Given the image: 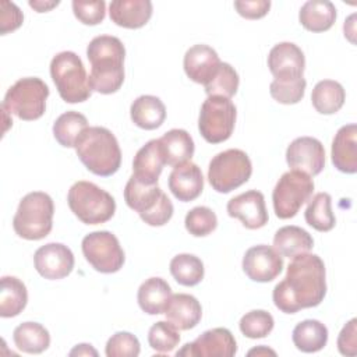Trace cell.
Here are the masks:
<instances>
[{
    "instance_id": "26",
    "label": "cell",
    "mask_w": 357,
    "mask_h": 357,
    "mask_svg": "<svg viewBox=\"0 0 357 357\" xmlns=\"http://www.w3.org/2000/svg\"><path fill=\"white\" fill-rule=\"evenodd\" d=\"M158 141L165 158V163L173 167L191 160L195 151L191 135L181 128L169 130Z\"/></svg>"
},
{
    "instance_id": "1",
    "label": "cell",
    "mask_w": 357,
    "mask_h": 357,
    "mask_svg": "<svg viewBox=\"0 0 357 357\" xmlns=\"http://www.w3.org/2000/svg\"><path fill=\"white\" fill-rule=\"evenodd\" d=\"M326 294L325 264L317 254H300L291 258L286 276L272 293L273 303L284 314L319 305Z\"/></svg>"
},
{
    "instance_id": "14",
    "label": "cell",
    "mask_w": 357,
    "mask_h": 357,
    "mask_svg": "<svg viewBox=\"0 0 357 357\" xmlns=\"http://www.w3.org/2000/svg\"><path fill=\"white\" fill-rule=\"evenodd\" d=\"M286 162L291 170H298L310 177L318 176L325 167V148L314 137H298L286 149Z\"/></svg>"
},
{
    "instance_id": "34",
    "label": "cell",
    "mask_w": 357,
    "mask_h": 357,
    "mask_svg": "<svg viewBox=\"0 0 357 357\" xmlns=\"http://www.w3.org/2000/svg\"><path fill=\"white\" fill-rule=\"evenodd\" d=\"M85 128H88L86 117L75 110H68L56 119L53 124V135L61 146L74 148Z\"/></svg>"
},
{
    "instance_id": "18",
    "label": "cell",
    "mask_w": 357,
    "mask_h": 357,
    "mask_svg": "<svg viewBox=\"0 0 357 357\" xmlns=\"http://www.w3.org/2000/svg\"><path fill=\"white\" fill-rule=\"evenodd\" d=\"M227 213L230 218L240 219L243 226L250 230L264 227L269 219L265 197L257 190H248L231 198L227 202Z\"/></svg>"
},
{
    "instance_id": "44",
    "label": "cell",
    "mask_w": 357,
    "mask_h": 357,
    "mask_svg": "<svg viewBox=\"0 0 357 357\" xmlns=\"http://www.w3.org/2000/svg\"><path fill=\"white\" fill-rule=\"evenodd\" d=\"M24 14L20 7L7 0L0 1V35H6L22 25Z\"/></svg>"
},
{
    "instance_id": "17",
    "label": "cell",
    "mask_w": 357,
    "mask_h": 357,
    "mask_svg": "<svg viewBox=\"0 0 357 357\" xmlns=\"http://www.w3.org/2000/svg\"><path fill=\"white\" fill-rule=\"evenodd\" d=\"M268 67L276 81H296L304 78L305 57L296 43L280 42L271 49Z\"/></svg>"
},
{
    "instance_id": "49",
    "label": "cell",
    "mask_w": 357,
    "mask_h": 357,
    "mask_svg": "<svg viewBox=\"0 0 357 357\" xmlns=\"http://www.w3.org/2000/svg\"><path fill=\"white\" fill-rule=\"evenodd\" d=\"M354 18H356V14H351L347 21H344V25H343V31H344V36L349 38V40L351 43H354V39H353V35H354Z\"/></svg>"
},
{
    "instance_id": "16",
    "label": "cell",
    "mask_w": 357,
    "mask_h": 357,
    "mask_svg": "<svg viewBox=\"0 0 357 357\" xmlns=\"http://www.w3.org/2000/svg\"><path fill=\"white\" fill-rule=\"evenodd\" d=\"M282 269L283 257L266 244L248 248L243 257V271L254 282H272L280 275Z\"/></svg>"
},
{
    "instance_id": "27",
    "label": "cell",
    "mask_w": 357,
    "mask_h": 357,
    "mask_svg": "<svg viewBox=\"0 0 357 357\" xmlns=\"http://www.w3.org/2000/svg\"><path fill=\"white\" fill-rule=\"evenodd\" d=\"M130 116L137 127L156 130L166 119V107L158 96L141 95L131 103Z\"/></svg>"
},
{
    "instance_id": "32",
    "label": "cell",
    "mask_w": 357,
    "mask_h": 357,
    "mask_svg": "<svg viewBox=\"0 0 357 357\" xmlns=\"http://www.w3.org/2000/svg\"><path fill=\"white\" fill-rule=\"evenodd\" d=\"M13 340L18 350L28 354H39L50 346V333L38 322H22L14 329Z\"/></svg>"
},
{
    "instance_id": "4",
    "label": "cell",
    "mask_w": 357,
    "mask_h": 357,
    "mask_svg": "<svg viewBox=\"0 0 357 357\" xmlns=\"http://www.w3.org/2000/svg\"><path fill=\"white\" fill-rule=\"evenodd\" d=\"M54 204L49 194L33 191L22 197L13 218V229L25 240H42L53 227Z\"/></svg>"
},
{
    "instance_id": "33",
    "label": "cell",
    "mask_w": 357,
    "mask_h": 357,
    "mask_svg": "<svg viewBox=\"0 0 357 357\" xmlns=\"http://www.w3.org/2000/svg\"><path fill=\"white\" fill-rule=\"evenodd\" d=\"M346 92L342 84L333 79L319 81L311 93L314 109L321 114H333L339 112L344 103Z\"/></svg>"
},
{
    "instance_id": "29",
    "label": "cell",
    "mask_w": 357,
    "mask_h": 357,
    "mask_svg": "<svg viewBox=\"0 0 357 357\" xmlns=\"http://www.w3.org/2000/svg\"><path fill=\"white\" fill-rule=\"evenodd\" d=\"M314 247L312 236L298 226H283L273 237V248L286 258L310 252Z\"/></svg>"
},
{
    "instance_id": "10",
    "label": "cell",
    "mask_w": 357,
    "mask_h": 357,
    "mask_svg": "<svg viewBox=\"0 0 357 357\" xmlns=\"http://www.w3.org/2000/svg\"><path fill=\"white\" fill-rule=\"evenodd\" d=\"M237 109L223 96H208L199 110L198 130L209 144H220L229 139L236 126Z\"/></svg>"
},
{
    "instance_id": "31",
    "label": "cell",
    "mask_w": 357,
    "mask_h": 357,
    "mask_svg": "<svg viewBox=\"0 0 357 357\" xmlns=\"http://www.w3.org/2000/svg\"><path fill=\"white\" fill-rule=\"evenodd\" d=\"M28 303L25 284L15 276H3L0 282V317L13 318L20 315Z\"/></svg>"
},
{
    "instance_id": "11",
    "label": "cell",
    "mask_w": 357,
    "mask_h": 357,
    "mask_svg": "<svg viewBox=\"0 0 357 357\" xmlns=\"http://www.w3.org/2000/svg\"><path fill=\"white\" fill-rule=\"evenodd\" d=\"M314 192L312 178L298 170H289L282 174L272 192L275 215L279 219H290L300 208L311 199Z\"/></svg>"
},
{
    "instance_id": "37",
    "label": "cell",
    "mask_w": 357,
    "mask_h": 357,
    "mask_svg": "<svg viewBox=\"0 0 357 357\" xmlns=\"http://www.w3.org/2000/svg\"><path fill=\"white\" fill-rule=\"evenodd\" d=\"M238 84L240 78L234 67L229 63H220L213 78L205 85V92L208 96H223L230 99L236 95Z\"/></svg>"
},
{
    "instance_id": "39",
    "label": "cell",
    "mask_w": 357,
    "mask_h": 357,
    "mask_svg": "<svg viewBox=\"0 0 357 357\" xmlns=\"http://www.w3.org/2000/svg\"><path fill=\"white\" fill-rule=\"evenodd\" d=\"M238 326L245 337L261 339L272 332L275 321L271 312L265 310H252L241 317Z\"/></svg>"
},
{
    "instance_id": "12",
    "label": "cell",
    "mask_w": 357,
    "mask_h": 357,
    "mask_svg": "<svg viewBox=\"0 0 357 357\" xmlns=\"http://www.w3.org/2000/svg\"><path fill=\"white\" fill-rule=\"evenodd\" d=\"M82 254L89 265L100 273L119 272L126 261L119 238L107 230L92 231L82 238Z\"/></svg>"
},
{
    "instance_id": "6",
    "label": "cell",
    "mask_w": 357,
    "mask_h": 357,
    "mask_svg": "<svg viewBox=\"0 0 357 357\" xmlns=\"http://www.w3.org/2000/svg\"><path fill=\"white\" fill-rule=\"evenodd\" d=\"M71 212L85 225H100L110 220L116 212L114 198L91 181L74 183L67 194Z\"/></svg>"
},
{
    "instance_id": "3",
    "label": "cell",
    "mask_w": 357,
    "mask_h": 357,
    "mask_svg": "<svg viewBox=\"0 0 357 357\" xmlns=\"http://www.w3.org/2000/svg\"><path fill=\"white\" fill-rule=\"evenodd\" d=\"M74 148L82 165L96 176L109 177L120 169V145L114 134L106 127L85 128Z\"/></svg>"
},
{
    "instance_id": "24",
    "label": "cell",
    "mask_w": 357,
    "mask_h": 357,
    "mask_svg": "<svg viewBox=\"0 0 357 357\" xmlns=\"http://www.w3.org/2000/svg\"><path fill=\"white\" fill-rule=\"evenodd\" d=\"M163 314L178 331H188L195 328L201 321L202 307L194 296L178 293L172 294Z\"/></svg>"
},
{
    "instance_id": "21",
    "label": "cell",
    "mask_w": 357,
    "mask_h": 357,
    "mask_svg": "<svg viewBox=\"0 0 357 357\" xmlns=\"http://www.w3.org/2000/svg\"><path fill=\"white\" fill-rule=\"evenodd\" d=\"M333 166L346 174L357 172V126L346 124L337 130L331 149Z\"/></svg>"
},
{
    "instance_id": "50",
    "label": "cell",
    "mask_w": 357,
    "mask_h": 357,
    "mask_svg": "<svg viewBox=\"0 0 357 357\" xmlns=\"http://www.w3.org/2000/svg\"><path fill=\"white\" fill-rule=\"evenodd\" d=\"M247 354H248V356H268V354L276 356V351L272 350V349H269V347H266V346H258V347H255V349H251Z\"/></svg>"
},
{
    "instance_id": "7",
    "label": "cell",
    "mask_w": 357,
    "mask_h": 357,
    "mask_svg": "<svg viewBox=\"0 0 357 357\" xmlns=\"http://www.w3.org/2000/svg\"><path fill=\"white\" fill-rule=\"evenodd\" d=\"M124 201L149 226L166 225L174 212L169 197L158 184L148 185L131 176L124 188Z\"/></svg>"
},
{
    "instance_id": "40",
    "label": "cell",
    "mask_w": 357,
    "mask_h": 357,
    "mask_svg": "<svg viewBox=\"0 0 357 357\" xmlns=\"http://www.w3.org/2000/svg\"><path fill=\"white\" fill-rule=\"evenodd\" d=\"M184 225L187 231L194 237H205L218 226L216 213L208 206H195L187 212Z\"/></svg>"
},
{
    "instance_id": "22",
    "label": "cell",
    "mask_w": 357,
    "mask_h": 357,
    "mask_svg": "<svg viewBox=\"0 0 357 357\" xmlns=\"http://www.w3.org/2000/svg\"><path fill=\"white\" fill-rule=\"evenodd\" d=\"M165 165L159 141L151 139L135 153L132 160V176L144 184L155 185L158 184Z\"/></svg>"
},
{
    "instance_id": "15",
    "label": "cell",
    "mask_w": 357,
    "mask_h": 357,
    "mask_svg": "<svg viewBox=\"0 0 357 357\" xmlns=\"http://www.w3.org/2000/svg\"><path fill=\"white\" fill-rule=\"evenodd\" d=\"M74 254L61 243H47L33 254L36 272L49 280H59L68 276L74 269Z\"/></svg>"
},
{
    "instance_id": "28",
    "label": "cell",
    "mask_w": 357,
    "mask_h": 357,
    "mask_svg": "<svg viewBox=\"0 0 357 357\" xmlns=\"http://www.w3.org/2000/svg\"><path fill=\"white\" fill-rule=\"evenodd\" d=\"M298 21L310 32H325L336 21V7L329 0H308L300 8Z\"/></svg>"
},
{
    "instance_id": "9",
    "label": "cell",
    "mask_w": 357,
    "mask_h": 357,
    "mask_svg": "<svg viewBox=\"0 0 357 357\" xmlns=\"http://www.w3.org/2000/svg\"><path fill=\"white\" fill-rule=\"evenodd\" d=\"M252 165L241 149H227L212 158L208 167V181L220 194H227L250 180Z\"/></svg>"
},
{
    "instance_id": "38",
    "label": "cell",
    "mask_w": 357,
    "mask_h": 357,
    "mask_svg": "<svg viewBox=\"0 0 357 357\" xmlns=\"http://www.w3.org/2000/svg\"><path fill=\"white\" fill-rule=\"evenodd\" d=\"M148 343L156 353H170L180 343L178 329L169 321H158L148 332Z\"/></svg>"
},
{
    "instance_id": "46",
    "label": "cell",
    "mask_w": 357,
    "mask_h": 357,
    "mask_svg": "<svg viewBox=\"0 0 357 357\" xmlns=\"http://www.w3.org/2000/svg\"><path fill=\"white\" fill-rule=\"evenodd\" d=\"M236 11L247 20H259L269 13V0H237L234 1Z\"/></svg>"
},
{
    "instance_id": "30",
    "label": "cell",
    "mask_w": 357,
    "mask_h": 357,
    "mask_svg": "<svg viewBox=\"0 0 357 357\" xmlns=\"http://www.w3.org/2000/svg\"><path fill=\"white\" fill-rule=\"evenodd\" d=\"M291 339L300 351L317 353L328 343V328L318 319H304L294 326Z\"/></svg>"
},
{
    "instance_id": "20",
    "label": "cell",
    "mask_w": 357,
    "mask_h": 357,
    "mask_svg": "<svg viewBox=\"0 0 357 357\" xmlns=\"http://www.w3.org/2000/svg\"><path fill=\"white\" fill-rule=\"evenodd\" d=\"M169 190L181 202L197 199L204 190V176L198 165L187 160L173 167L169 174Z\"/></svg>"
},
{
    "instance_id": "2",
    "label": "cell",
    "mask_w": 357,
    "mask_h": 357,
    "mask_svg": "<svg viewBox=\"0 0 357 357\" xmlns=\"http://www.w3.org/2000/svg\"><path fill=\"white\" fill-rule=\"evenodd\" d=\"M86 57L91 63V89L103 95L117 92L124 82L123 42L112 35L96 36L86 47Z\"/></svg>"
},
{
    "instance_id": "35",
    "label": "cell",
    "mask_w": 357,
    "mask_h": 357,
    "mask_svg": "<svg viewBox=\"0 0 357 357\" xmlns=\"http://www.w3.org/2000/svg\"><path fill=\"white\" fill-rule=\"evenodd\" d=\"M307 225L318 231H331L336 225V218L332 212V197L328 192L315 194L304 212Z\"/></svg>"
},
{
    "instance_id": "23",
    "label": "cell",
    "mask_w": 357,
    "mask_h": 357,
    "mask_svg": "<svg viewBox=\"0 0 357 357\" xmlns=\"http://www.w3.org/2000/svg\"><path fill=\"white\" fill-rule=\"evenodd\" d=\"M109 15L119 26L138 29L151 20L152 3L149 0H114L109 4Z\"/></svg>"
},
{
    "instance_id": "45",
    "label": "cell",
    "mask_w": 357,
    "mask_h": 357,
    "mask_svg": "<svg viewBox=\"0 0 357 357\" xmlns=\"http://www.w3.org/2000/svg\"><path fill=\"white\" fill-rule=\"evenodd\" d=\"M337 350L343 356L354 357L357 354V319L351 318L337 336Z\"/></svg>"
},
{
    "instance_id": "36",
    "label": "cell",
    "mask_w": 357,
    "mask_h": 357,
    "mask_svg": "<svg viewBox=\"0 0 357 357\" xmlns=\"http://www.w3.org/2000/svg\"><path fill=\"white\" fill-rule=\"evenodd\" d=\"M170 273L181 286H197L204 279V264L192 254H178L170 261Z\"/></svg>"
},
{
    "instance_id": "42",
    "label": "cell",
    "mask_w": 357,
    "mask_h": 357,
    "mask_svg": "<svg viewBox=\"0 0 357 357\" xmlns=\"http://www.w3.org/2000/svg\"><path fill=\"white\" fill-rule=\"evenodd\" d=\"M141 351L139 340L135 335L121 331L109 337L105 353L107 357H137Z\"/></svg>"
},
{
    "instance_id": "13",
    "label": "cell",
    "mask_w": 357,
    "mask_h": 357,
    "mask_svg": "<svg viewBox=\"0 0 357 357\" xmlns=\"http://www.w3.org/2000/svg\"><path fill=\"white\" fill-rule=\"evenodd\" d=\"M237 353V343L233 333L226 328L205 331L194 342L185 343L176 356L187 357H231Z\"/></svg>"
},
{
    "instance_id": "47",
    "label": "cell",
    "mask_w": 357,
    "mask_h": 357,
    "mask_svg": "<svg viewBox=\"0 0 357 357\" xmlns=\"http://www.w3.org/2000/svg\"><path fill=\"white\" fill-rule=\"evenodd\" d=\"M70 356H98V351L88 343L77 344L70 353Z\"/></svg>"
},
{
    "instance_id": "41",
    "label": "cell",
    "mask_w": 357,
    "mask_h": 357,
    "mask_svg": "<svg viewBox=\"0 0 357 357\" xmlns=\"http://www.w3.org/2000/svg\"><path fill=\"white\" fill-rule=\"evenodd\" d=\"M307 82L304 78L296 81H276L273 79L269 85L271 96L282 105H296L305 93Z\"/></svg>"
},
{
    "instance_id": "5",
    "label": "cell",
    "mask_w": 357,
    "mask_h": 357,
    "mask_svg": "<svg viewBox=\"0 0 357 357\" xmlns=\"http://www.w3.org/2000/svg\"><path fill=\"white\" fill-rule=\"evenodd\" d=\"M50 75L64 102L81 103L91 98L89 77L77 53L68 50L57 53L50 61Z\"/></svg>"
},
{
    "instance_id": "25",
    "label": "cell",
    "mask_w": 357,
    "mask_h": 357,
    "mask_svg": "<svg viewBox=\"0 0 357 357\" xmlns=\"http://www.w3.org/2000/svg\"><path fill=\"white\" fill-rule=\"evenodd\" d=\"M170 297V284L165 279L158 276L149 278L142 282L137 293L139 308L149 315L163 314Z\"/></svg>"
},
{
    "instance_id": "19",
    "label": "cell",
    "mask_w": 357,
    "mask_h": 357,
    "mask_svg": "<svg viewBox=\"0 0 357 357\" xmlns=\"http://www.w3.org/2000/svg\"><path fill=\"white\" fill-rule=\"evenodd\" d=\"M220 63L215 49L208 45H194L185 52L183 67L191 81L205 86L216 74Z\"/></svg>"
},
{
    "instance_id": "43",
    "label": "cell",
    "mask_w": 357,
    "mask_h": 357,
    "mask_svg": "<svg viewBox=\"0 0 357 357\" xmlns=\"http://www.w3.org/2000/svg\"><path fill=\"white\" fill-rule=\"evenodd\" d=\"M73 13L75 18L84 25H98L105 20L106 3L103 0L96 1H73Z\"/></svg>"
},
{
    "instance_id": "8",
    "label": "cell",
    "mask_w": 357,
    "mask_h": 357,
    "mask_svg": "<svg viewBox=\"0 0 357 357\" xmlns=\"http://www.w3.org/2000/svg\"><path fill=\"white\" fill-rule=\"evenodd\" d=\"M49 86L38 77H25L14 82L4 95L1 107L25 121L40 119L46 110Z\"/></svg>"
},
{
    "instance_id": "48",
    "label": "cell",
    "mask_w": 357,
    "mask_h": 357,
    "mask_svg": "<svg viewBox=\"0 0 357 357\" xmlns=\"http://www.w3.org/2000/svg\"><path fill=\"white\" fill-rule=\"evenodd\" d=\"M33 10H36V13H46L50 11L53 7H57L60 4V1H36V0H31L28 3Z\"/></svg>"
}]
</instances>
